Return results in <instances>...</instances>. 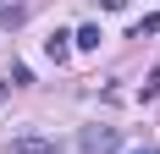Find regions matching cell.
I'll return each instance as SVG.
<instances>
[{
	"label": "cell",
	"mask_w": 160,
	"mask_h": 154,
	"mask_svg": "<svg viewBox=\"0 0 160 154\" xmlns=\"http://www.w3.org/2000/svg\"><path fill=\"white\" fill-rule=\"evenodd\" d=\"M11 154H55V143H44V138H17Z\"/></svg>",
	"instance_id": "cell-4"
},
{
	"label": "cell",
	"mask_w": 160,
	"mask_h": 154,
	"mask_svg": "<svg viewBox=\"0 0 160 154\" xmlns=\"http://www.w3.org/2000/svg\"><path fill=\"white\" fill-rule=\"evenodd\" d=\"M127 154H160V149H127Z\"/></svg>",
	"instance_id": "cell-9"
},
{
	"label": "cell",
	"mask_w": 160,
	"mask_h": 154,
	"mask_svg": "<svg viewBox=\"0 0 160 154\" xmlns=\"http://www.w3.org/2000/svg\"><path fill=\"white\" fill-rule=\"evenodd\" d=\"M99 39H105V33H99V22H83V28L72 33V44H78V50H99Z\"/></svg>",
	"instance_id": "cell-3"
},
{
	"label": "cell",
	"mask_w": 160,
	"mask_h": 154,
	"mask_svg": "<svg viewBox=\"0 0 160 154\" xmlns=\"http://www.w3.org/2000/svg\"><path fill=\"white\" fill-rule=\"evenodd\" d=\"M122 6H127V0H105V11H122Z\"/></svg>",
	"instance_id": "cell-8"
},
{
	"label": "cell",
	"mask_w": 160,
	"mask_h": 154,
	"mask_svg": "<svg viewBox=\"0 0 160 154\" xmlns=\"http://www.w3.org/2000/svg\"><path fill=\"white\" fill-rule=\"evenodd\" d=\"M28 22V6H0V28H22Z\"/></svg>",
	"instance_id": "cell-5"
},
{
	"label": "cell",
	"mask_w": 160,
	"mask_h": 154,
	"mask_svg": "<svg viewBox=\"0 0 160 154\" xmlns=\"http://www.w3.org/2000/svg\"><path fill=\"white\" fill-rule=\"evenodd\" d=\"M144 33H160V17H144V22L132 28V39H144Z\"/></svg>",
	"instance_id": "cell-6"
},
{
	"label": "cell",
	"mask_w": 160,
	"mask_h": 154,
	"mask_svg": "<svg viewBox=\"0 0 160 154\" xmlns=\"http://www.w3.org/2000/svg\"><path fill=\"white\" fill-rule=\"evenodd\" d=\"M78 149L83 154H116V149H122V132H116V127H83V132H78Z\"/></svg>",
	"instance_id": "cell-1"
},
{
	"label": "cell",
	"mask_w": 160,
	"mask_h": 154,
	"mask_svg": "<svg viewBox=\"0 0 160 154\" xmlns=\"http://www.w3.org/2000/svg\"><path fill=\"white\" fill-rule=\"evenodd\" d=\"M44 55H50L55 66H61L66 55H72V33H50V39H44Z\"/></svg>",
	"instance_id": "cell-2"
},
{
	"label": "cell",
	"mask_w": 160,
	"mask_h": 154,
	"mask_svg": "<svg viewBox=\"0 0 160 154\" xmlns=\"http://www.w3.org/2000/svg\"><path fill=\"white\" fill-rule=\"evenodd\" d=\"M149 94H160V72H149V77H144V99H149Z\"/></svg>",
	"instance_id": "cell-7"
}]
</instances>
